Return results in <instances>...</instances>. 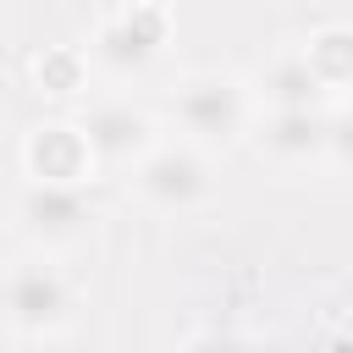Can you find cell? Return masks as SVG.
<instances>
[{
    "instance_id": "6da1fadb",
    "label": "cell",
    "mask_w": 353,
    "mask_h": 353,
    "mask_svg": "<svg viewBox=\"0 0 353 353\" xmlns=\"http://www.w3.org/2000/svg\"><path fill=\"white\" fill-rule=\"evenodd\" d=\"M0 303L17 325L44 331V325H61V314H66V281L50 265H17L0 287Z\"/></svg>"
},
{
    "instance_id": "7a4b0ae2",
    "label": "cell",
    "mask_w": 353,
    "mask_h": 353,
    "mask_svg": "<svg viewBox=\"0 0 353 353\" xmlns=\"http://www.w3.org/2000/svg\"><path fill=\"white\" fill-rule=\"evenodd\" d=\"M176 116H182L188 132H199V138H210V143H226V138L243 127V99H237V88H232L226 77H199V83L182 88Z\"/></svg>"
},
{
    "instance_id": "3957f363",
    "label": "cell",
    "mask_w": 353,
    "mask_h": 353,
    "mask_svg": "<svg viewBox=\"0 0 353 353\" xmlns=\"http://www.w3.org/2000/svg\"><path fill=\"white\" fill-rule=\"evenodd\" d=\"M138 188H143L154 204H165V210H188V204H199V199H204L210 176H204L199 154H188V149H160V154H149V160H143Z\"/></svg>"
},
{
    "instance_id": "277c9868",
    "label": "cell",
    "mask_w": 353,
    "mask_h": 353,
    "mask_svg": "<svg viewBox=\"0 0 353 353\" xmlns=\"http://www.w3.org/2000/svg\"><path fill=\"white\" fill-rule=\"evenodd\" d=\"M22 215L33 232L44 237H72L83 221H88V204L77 193V182H39L28 199H22Z\"/></svg>"
},
{
    "instance_id": "5b68a950",
    "label": "cell",
    "mask_w": 353,
    "mask_h": 353,
    "mask_svg": "<svg viewBox=\"0 0 353 353\" xmlns=\"http://www.w3.org/2000/svg\"><path fill=\"white\" fill-rule=\"evenodd\" d=\"M83 143H88L94 154L121 160V154H138V149L149 143V121H143L132 105H99V110H88V121H83Z\"/></svg>"
},
{
    "instance_id": "8992f818",
    "label": "cell",
    "mask_w": 353,
    "mask_h": 353,
    "mask_svg": "<svg viewBox=\"0 0 353 353\" xmlns=\"http://www.w3.org/2000/svg\"><path fill=\"white\" fill-rule=\"evenodd\" d=\"M99 61H110V66H143L154 50H160V17H149V11H132V17H116V22H105V33H99Z\"/></svg>"
},
{
    "instance_id": "52a82bcc",
    "label": "cell",
    "mask_w": 353,
    "mask_h": 353,
    "mask_svg": "<svg viewBox=\"0 0 353 353\" xmlns=\"http://www.w3.org/2000/svg\"><path fill=\"white\" fill-rule=\"evenodd\" d=\"M83 154H88V143H83V132H66V127H50V132H39V138H33V160H39V182H77V171H83Z\"/></svg>"
},
{
    "instance_id": "ba28073f",
    "label": "cell",
    "mask_w": 353,
    "mask_h": 353,
    "mask_svg": "<svg viewBox=\"0 0 353 353\" xmlns=\"http://www.w3.org/2000/svg\"><path fill=\"white\" fill-rule=\"evenodd\" d=\"M314 88H320V72H314L309 55L276 61L270 77H265V94L276 99V110H309V105H314Z\"/></svg>"
},
{
    "instance_id": "9c48e42d",
    "label": "cell",
    "mask_w": 353,
    "mask_h": 353,
    "mask_svg": "<svg viewBox=\"0 0 353 353\" xmlns=\"http://www.w3.org/2000/svg\"><path fill=\"white\" fill-rule=\"evenodd\" d=\"M265 143H270L276 154H314V149L325 143V121H320L314 110H276Z\"/></svg>"
},
{
    "instance_id": "30bf717a",
    "label": "cell",
    "mask_w": 353,
    "mask_h": 353,
    "mask_svg": "<svg viewBox=\"0 0 353 353\" xmlns=\"http://www.w3.org/2000/svg\"><path fill=\"white\" fill-rule=\"evenodd\" d=\"M325 143H336L342 154H353V110L336 116V121H325Z\"/></svg>"
},
{
    "instance_id": "8fae6325",
    "label": "cell",
    "mask_w": 353,
    "mask_h": 353,
    "mask_svg": "<svg viewBox=\"0 0 353 353\" xmlns=\"http://www.w3.org/2000/svg\"><path fill=\"white\" fill-rule=\"evenodd\" d=\"M210 353H243V347H237V342H221V347H210Z\"/></svg>"
}]
</instances>
